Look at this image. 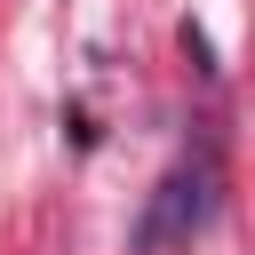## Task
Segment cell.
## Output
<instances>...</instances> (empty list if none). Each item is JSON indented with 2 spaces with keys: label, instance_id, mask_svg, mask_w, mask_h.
<instances>
[{
  "label": "cell",
  "instance_id": "cell-1",
  "mask_svg": "<svg viewBox=\"0 0 255 255\" xmlns=\"http://www.w3.org/2000/svg\"><path fill=\"white\" fill-rule=\"evenodd\" d=\"M207 215H215V159H183V167H167V175L151 183V199H143V215H135V247H143V255L183 247Z\"/></svg>",
  "mask_w": 255,
  "mask_h": 255
}]
</instances>
